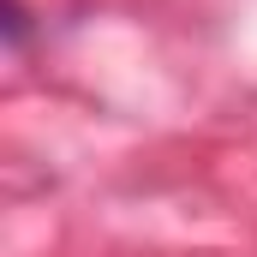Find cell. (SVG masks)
<instances>
[{
    "label": "cell",
    "mask_w": 257,
    "mask_h": 257,
    "mask_svg": "<svg viewBox=\"0 0 257 257\" xmlns=\"http://www.w3.org/2000/svg\"><path fill=\"white\" fill-rule=\"evenodd\" d=\"M30 30H36V24H30V6H24V0H0V36H6L12 54L30 48Z\"/></svg>",
    "instance_id": "cell-1"
}]
</instances>
